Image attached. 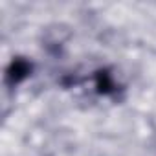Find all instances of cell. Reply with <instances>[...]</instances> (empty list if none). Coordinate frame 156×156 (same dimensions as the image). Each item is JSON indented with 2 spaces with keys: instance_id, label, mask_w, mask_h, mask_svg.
<instances>
[{
  "instance_id": "1",
  "label": "cell",
  "mask_w": 156,
  "mask_h": 156,
  "mask_svg": "<svg viewBox=\"0 0 156 156\" xmlns=\"http://www.w3.org/2000/svg\"><path fill=\"white\" fill-rule=\"evenodd\" d=\"M28 73V64L26 62H22V61H17L15 64H13V68H11V79H15V81H19L20 77H24Z\"/></svg>"
}]
</instances>
